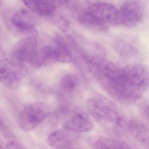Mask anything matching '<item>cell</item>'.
<instances>
[{
    "mask_svg": "<svg viewBox=\"0 0 149 149\" xmlns=\"http://www.w3.org/2000/svg\"><path fill=\"white\" fill-rule=\"evenodd\" d=\"M78 21L85 28L92 31L104 32L109 28L107 23L98 19L88 11L80 15Z\"/></svg>",
    "mask_w": 149,
    "mask_h": 149,
    "instance_id": "9a60e30c",
    "label": "cell"
},
{
    "mask_svg": "<svg viewBox=\"0 0 149 149\" xmlns=\"http://www.w3.org/2000/svg\"><path fill=\"white\" fill-rule=\"evenodd\" d=\"M79 139L78 132L67 129L58 130L47 137L46 142L49 146L59 148H70L74 145Z\"/></svg>",
    "mask_w": 149,
    "mask_h": 149,
    "instance_id": "ba28073f",
    "label": "cell"
},
{
    "mask_svg": "<svg viewBox=\"0 0 149 149\" xmlns=\"http://www.w3.org/2000/svg\"><path fill=\"white\" fill-rule=\"evenodd\" d=\"M90 143L95 149H130L127 143L103 136H95L90 139Z\"/></svg>",
    "mask_w": 149,
    "mask_h": 149,
    "instance_id": "4fadbf2b",
    "label": "cell"
},
{
    "mask_svg": "<svg viewBox=\"0 0 149 149\" xmlns=\"http://www.w3.org/2000/svg\"><path fill=\"white\" fill-rule=\"evenodd\" d=\"M30 11L41 16H49L53 13L56 6L52 0H22Z\"/></svg>",
    "mask_w": 149,
    "mask_h": 149,
    "instance_id": "8fae6325",
    "label": "cell"
},
{
    "mask_svg": "<svg viewBox=\"0 0 149 149\" xmlns=\"http://www.w3.org/2000/svg\"><path fill=\"white\" fill-rule=\"evenodd\" d=\"M52 1L57 6H62V5L67 4L70 0H52Z\"/></svg>",
    "mask_w": 149,
    "mask_h": 149,
    "instance_id": "ac0fdd59",
    "label": "cell"
},
{
    "mask_svg": "<svg viewBox=\"0 0 149 149\" xmlns=\"http://www.w3.org/2000/svg\"><path fill=\"white\" fill-rule=\"evenodd\" d=\"M54 61L52 45H48L40 50L36 49L29 63L34 68H38Z\"/></svg>",
    "mask_w": 149,
    "mask_h": 149,
    "instance_id": "2e32d148",
    "label": "cell"
},
{
    "mask_svg": "<svg viewBox=\"0 0 149 149\" xmlns=\"http://www.w3.org/2000/svg\"><path fill=\"white\" fill-rule=\"evenodd\" d=\"M4 129H5V126H4V123L0 117V130H4Z\"/></svg>",
    "mask_w": 149,
    "mask_h": 149,
    "instance_id": "d6986e66",
    "label": "cell"
},
{
    "mask_svg": "<svg viewBox=\"0 0 149 149\" xmlns=\"http://www.w3.org/2000/svg\"><path fill=\"white\" fill-rule=\"evenodd\" d=\"M86 105L91 116L102 125L123 126V118L118 107L105 96L94 94L88 99Z\"/></svg>",
    "mask_w": 149,
    "mask_h": 149,
    "instance_id": "6da1fadb",
    "label": "cell"
},
{
    "mask_svg": "<svg viewBox=\"0 0 149 149\" xmlns=\"http://www.w3.org/2000/svg\"><path fill=\"white\" fill-rule=\"evenodd\" d=\"M49 112L50 107L47 103L40 102L30 104L19 114L18 125L24 131H31L43 122Z\"/></svg>",
    "mask_w": 149,
    "mask_h": 149,
    "instance_id": "3957f363",
    "label": "cell"
},
{
    "mask_svg": "<svg viewBox=\"0 0 149 149\" xmlns=\"http://www.w3.org/2000/svg\"><path fill=\"white\" fill-rule=\"evenodd\" d=\"M122 24L131 28L142 20L144 7L142 0H125L120 10Z\"/></svg>",
    "mask_w": 149,
    "mask_h": 149,
    "instance_id": "5b68a950",
    "label": "cell"
},
{
    "mask_svg": "<svg viewBox=\"0 0 149 149\" xmlns=\"http://www.w3.org/2000/svg\"><path fill=\"white\" fill-rule=\"evenodd\" d=\"M88 12L107 24H122L120 11L111 4L100 2L93 3L89 6Z\"/></svg>",
    "mask_w": 149,
    "mask_h": 149,
    "instance_id": "8992f818",
    "label": "cell"
},
{
    "mask_svg": "<svg viewBox=\"0 0 149 149\" xmlns=\"http://www.w3.org/2000/svg\"><path fill=\"white\" fill-rule=\"evenodd\" d=\"M78 84L77 76L74 73H70L63 77L61 82V87L66 92H70L75 89Z\"/></svg>",
    "mask_w": 149,
    "mask_h": 149,
    "instance_id": "e0dca14e",
    "label": "cell"
},
{
    "mask_svg": "<svg viewBox=\"0 0 149 149\" xmlns=\"http://www.w3.org/2000/svg\"><path fill=\"white\" fill-rule=\"evenodd\" d=\"M27 73L25 64L10 61L0 51V82L10 89L17 88Z\"/></svg>",
    "mask_w": 149,
    "mask_h": 149,
    "instance_id": "277c9868",
    "label": "cell"
},
{
    "mask_svg": "<svg viewBox=\"0 0 149 149\" xmlns=\"http://www.w3.org/2000/svg\"><path fill=\"white\" fill-rule=\"evenodd\" d=\"M64 128L76 132H88L93 128L92 122L82 113H77L73 116L64 125Z\"/></svg>",
    "mask_w": 149,
    "mask_h": 149,
    "instance_id": "30bf717a",
    "label": "cell"
},
{
    "mask_svg": "<svg viewBox=\"0 0 149 149\" xmlns=\"http://www.w3.org/2000/svg\"><path fill=\"white\" fill-rule=\"evenodd\" d=\"M54 61L68 63L72 61V56L67 44L61 36H58L54 45H52Z\"/></svg>",
    "mask_w": 149,
    "mask_h": 149,
    "instance_id": "5bb4252c",
    "label": "cell"
},
{
    "mask_svg": "<svg viewBox=\"0 0 149 149\" xmlns=\"http://www.w3.org/2000/svg\"><path fill=\"white\" fill-rule=\"evenodd\" d=\"M37 41L34 37H27L17 42L12 54L13 60L20 63H29L37 49Z\"/></svg>",
    "mask_w": 149,
    "mask_h": 149,
    "instance_id": "52a82bcc",
    "label": "cell"
},
{
    "mask_svg": "<svg viewBox=\"0 0 149 149\" xmlns=\"http://www.w3.org/2000/svg\"><path fill=\"white\" fill-rule=\"evenodd\" d=\"M127 127L134 138L142 144L149 146V131L143 123L136 119H132L128 122Z\"/></svg>",
    "mask_w": 149,
    "mask_h": 149,
    "instance_id": "7c38bea8",
    "label": "cell"
},
{
    "mask_svg": "<svg viewBox=\"0 0 149 149\" xmlns=\"http://www.w3.org/2000/svg\"><path fill=\"white\" fill-rule=\"evenodd\" d=\"M12 24L17 29L22 31L33 29L37 22V19L30 11L21 9L15 12L11 19Z\"/></svg>",
    "mask_w": 149,
    "mask_h": 149,
    "instance_id": "9c48e42d",
    "label": "cell"
},
{
    "mask_svg": "<svg viewBox=\"0 0 149 149\" xmlns=\"http://www.w3.org/2000/svg\"><path fill=\"white\" fill-rule=\"evenodd\" d=\"M122 84L130 101L139 99L149 86V71L146 65L134 63L123 69Z\"/></svg>",
    "mask_w": 149,
    "mask_h": 149,
    "instance_id": "7a4b0ae2",
    "label": "cell"
}]
</instances>
